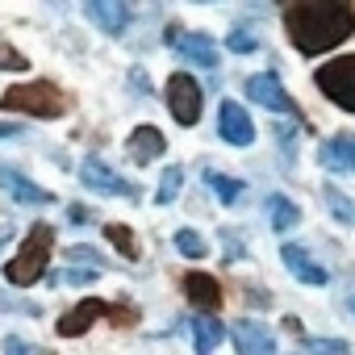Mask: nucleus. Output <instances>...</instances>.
Returning a JSON list of instances; mask_svg holds the SVG:
<instances>
[{
	"mask_svg": "<svg viewBox=\"0 0 355 355\" xmlns=\"http://www.w3.org/2000/svg\"><path fill=\"white\" fill-rule=\"evenodd\" d=\"M222 243H226V259H247V247H243V239H234L230 230L222 234Z\"/></svg>",
	"mask_w": 355,
	"mask_h": 355,
	"instance_id": "7c9ffc66",
	"label": "nucleus"
},
{
	"mask_svg": "<svg viewBox=\"0 0 355 355\" xmlns=\"http://www.w3.org/2000/svg\"><path fill=\"white\" fill-rule=\"evenodd\" d=\"M163 150H167V142H163V134H159L155 125H138V130H130V138H125V155H130L138 167L155 163Z\"/></svg>",
	"mask_w": 355,
	"mask_h": 355,
	"instance_id": "dca6fc26",
	"label": "nucleus"
},
{
	"mask_svg": "<svg viewBox=\"0 0 355 355\" xmlns=\"http://www.w3.org/2000/svg\"><path fill=\"white\" fill-rule=\"evenodd\" d=\"M84 17H88L101 34L121 38V34L130 30V21H134V9H130V5H117V0H88V5H84Z\"/></svg>",
	"mask_w": 355,
	"mask_h": 355,
	"instance_id": "9b49d317",
	"label": "nucleus"
},
{
	"mask_svg": "<svg viewBox=\"0 0 355 355\" xmlns=\"http://www.w3.org/2000/svg\"><path fill=\"white\" fill-rule=\"evenodd\" d=\"M0 109L51 121V117H63L71 109V96L59 84H51V80H30V84H13V88L0 92Z\"/></svg>",
	"mask_w": 355,
	"mask_h": 355,
	"instance_id": "f03ea898",
	"label": "nucleus"
},
{
	"mask_svg": "<svg viewBox=\"0 0 355 355\" xmlns=\"http://www.w3.org/2000/svg\"><path fill=\"white\" fill-rule=\"evenodd\" d=\"M280 263H284V268H288V276H293V280H301V284L322 288V284L330 280V272H326V268L305 251V247H297V243H284V247H280Z\"/></svg>",
	"mask_w": 355,
	"mask_h": 355,
	"instance_id": "f8f14e48",
	"label": "nucleus"
},
{
	"mask_svg": "<svg viewBox=\"0 0 355 355\" xmlns=\"http://www.w3.org/2000/svg\"><path fill=\"white\" fill-rule=\"evenodd\" d=\"M318 163L334 175H355V134L351 130H338L330 138H322L318 146Z\"/></svg>",
	"mask_w": 355,
	"mask_h": 355,
	"instance_id": "9d476101",
	"label": "nucleus"
},
{
	"mask_svg": "<svg viewBox=\"0 0 355 355\" xmlns=\"http://www.w3.org/2000/svg\"><path fill=\"white\" fill-rule=\"evenodd\" d=\"M189 330H193V351L197 355H214L218 351V343H222V322L214 318V313H201V318H193L189 322Z\"/></svg>",
	"mask_w": 355,
	"mask_h": 355,
	"instance_id": "a211bd4d",
	"label": "nucleus"
},
{
	"mask_svg": "<svg viewBox=\"0 0 355 355\" xmlns=\"http://www.w3.org/2000/svg\"><path fill=\"white\" fill-rule=\"evenodd\" d=\"M67 222H71V226H88V222H92V209H88V205H71V209H67Z\"/></svg>",
	"mask_w": 355,
	"mask_h": 355,
	"instance_id": "2f4dec72",
	"label": "nucleus"
},
{
	"mask_svg": "<svg viewBox=\"0 0 355 355\" xmlns=\"http://www.w3.org/2000/svg\"><path fill=\"white\" fill-rule=\"evenodd\" d=\"M205 184L214 189V197H218L222 205H239L243 193H247L243 180H234V175H226V171H214V167H205Z\"/></svg>",
	"mask_w": 355,
	"mask_h": 355,
	"instance_id": "6ab92c4d",
	"label": "nucleus"
},
{
	"mask_svg": "<svg viewBox=\"0 0 355 355\" xmlns=\"http://www.w3.org/2000/svg\"><path fill=\"white\" fill-rule=\"evenodd\" d=\"M101 318H113L117 326H134L138 322V309L134 305H113V301H101V297H84L80 305H71L59 322H55V330L63 334V338H80L92 322H101Z\"/></svg>",
	"mask_w": 355,
	"mask_h": 355,
	"instance_id": "20e7f679",
	"label": "nucleus"
},
{
	"mask_svg": "<svg viewBox=\"0 0 355 355\" xmlns=\"http://www.w3.org/2000/svg\"><path fill=\"white\" fill-rule=\"evenodd\" d=\"M226 51H230V55H255V51H259L255 30H251V26H234V30L226 34Z\"/></svg>",
	"mask_w": 355,
	"mask_h": 355,
	"instance_id": "393cba45",
	"label": "nucleus"
},
{
	"mask_svg": "<svg viewBox=\"0 0 355 355\" xmlns=\"http://www.w3.org/2000/svg\"><path fill=\"white\" fill-rule=\"evenodd\" d=\"M218 134L230 146H251L255 142V121H251V113L239 101H222L218 105Z\"/></svg>",
	"mask_w": 355,
	"mask_h": 355,
	"instance_id": "1a4fd4ad",
	"label": "nucleus"
},
{
	"mask_svg": "<svg viewBox=\"0 0 355 355\" xmlns=\"http://www.w3.org/2000/svg\"><path fill=\"white\" fill-rule=\"evenodd\" d=\"M0 189H5L13 201H21V205H51V201H55V193H51V189L34 184L30 175H21V171H17V167H9V163H0Z\"/></svg>",
	"mask_w": 355,
	"mask_h": 355,
	"instance_id": "ddd939ff",
	"label": "nucleus"
},
{
	"mask_svg": "<svg viewBox=\"0 0 355 355\" xmlns=\"http://www.w3.org/2000/svg\"><path fill=\"white\" fill-rule=\"evenodd\" d=\"M263 209H268V218H272V230H276V234H288V230L301 222V209H297L288 197H280V193H272Z\"/></svg>",
	"mask_w": 355,
	"mask_h": 355,
	"instance_id": "aec40b11",
	"label": "nucleus"
},
{
	"mask_svg": "<svg viewBox=\"0 0 355 355\" xmlns=\"http://www.w3.org/2000/svg\"><path fill=\"white\" fill-rule=\"evenodd\" d=\"M175 251H180V255H189V259H205L209 255V243L197 234V230H175Z\"/></svg>",
	"mask_w": 355,
	"mask_h": 355,
	"instance_id": "a878e982",
	"label": "nucleus"
},
{
	"mask_svg": "<svg viewBox=\"0 0 355 355\" xmlns=\"http://www.w3.org/2000/svg\"><path fill=\"white\" fill-rule=\"evenodd\" d=\"M284 34L301 55H326L355 34V9L347 0H301L284 9Z\"/></svg>",
	"mask_w": 355,
	"mask_h": 355,
	"instance_id": "f257e3e1",
	"label": "nucleus"
},
{
	"mask_svg": "<svg viewBox=\"0 0 355 355\" xmlns=\"http://www.w3.org/2000/svg\"><path fill=\"white\" fill-rule=\"evenodd\" d=\"M96 276H101L96 268H71V272H55L51 284H59V280H67V284H92Z\"/></svg>",
	"mask_w": 355,
	"mask_h": 355,
	"instance_id": "cd10ccee",
	"label": "nucleus"
},
{
	"mask_svg": "<svg viewBox=\"0 0 355 355\" xmlns=\"http://www.w3.org/2000/svg\"><path fill=\"white\" fill-rule=\"evenodd\" d=\"M26 134V125H17V121H0V138H21Z\"/></svg>",
	"mask_w": 355,
	"mask_h": 355,
	"instance_id": "72a5a7b5",
	"label": "nucleus"
},
{
	"mask_svg": "<svg viewBox=\"0 0 355 355\" xmlns=\"http://www.w3.org/2000/svg\"><path fill=\"white\" fill-rule=\"evenodd\" d=\"M201 105H205V88H201L189 71H175V76L167 80V109H171V117L180 121L184 130L201 121Z\"/></svg>",
	"mask_w": 355,
	"mask_h": 355,
	"instance_id": "423d86ee",
	"label": "nucleus"
},
{
	"mask_svg": "<svg viewBox=\"0 0 355 355\" xmlns=\"http://www.w3.org/2000/svg\"><path fill=\"white\" fill-rule=\"evenodd\" d=\"M347 309H351V318H355V297H347Z\"/></svg>",
	"mask_w": 355,
	"mask_h": 355,
	"instance_id": "f704fd0d",
	"label": "nucleus"
},
{
	"mask_svg": "<svg viewBox=\"0 0 355 355\" xmlns=\"http://www.w3.org/2000/svg\"><path fill=\"white\" fill-rule=\"evenodd\" d=\"M175 55H184L189 63H197V67H218V42L209 38V34H184L180 42H175Z\"/></svg>",
	"mask_w": 355,
	"mask_h": 355,
	"instance_id": "f3484780",
	"label": "nucleus"
},
{
	"mask_svg": "<svg viewBox=\"0 0 355 355\" xmlns=\"http://www.w3.org/2000/svg\"><path fill=\"white\" fill-rule=\"evenodd\" d=\"M305 355H351L347 338H313V334H297Z\"/></svg>",
	"mask_w": 355,
	"mask_h": 355,
	"instance_id": "5701e85b",
	"label": "nucleus"
},
{
	"mask_svg": "<svg viewBox=\"0 0 355 355\" xmlns=\"http://www.w3.org/2000/svg\"><path fill=\"white\" fill-rule=\"evenodd\" d=\"M130 84H134V92H138V96H146V92H150V88H146V71H142V67H134V71H130Z\"/></svg>",
	"mask_w": 355,
	"mask_h": 355,
	"instance_id": "473e14b6",
	"label": "nucleus"
},
{
	"mask_svg": "<svg viewBox=\"0 0 355 355\" xmlns=\"http://www.w3.org/2000/svg\"><path fill=\"white\" fill-rule=\"evenodd\" d=\"M55 255V226L51 222H34L30 234L21 239V251L5 263V280L17 288H30L46 276V263Z\"/></svg>",
	"mask_w": 355,
	"mask_h": 355,
	"instance_id": "7ed1b4c3",
	"label": "nucleus"
},
{
	"mask_svg": "<svg viewBox=\"0 0 355 355\" xmlns=\"http://www.w3.org/2000/svg\"><path fill=\"white\" fill-rule=\"evenodd\" d=\"M67 259H71V263H88V268L105 272V259H101V255H96L92 247H84V243H80V247H71V251H67Z\"/></svg>",
	"mask_w": 355,
	"mask_h": 355,
	"instance_id": "c85d7f7f",
	"label": "nucleus"
},
{
	"mask_svg": "<svg viewBox=\"0 0 355 355\" xmlns=\"http://www.w3.org/2000/svg\"><path fill=\"white\" fill-rule=\"evenodd\" d=\"M230 338H234V351L239 355H276V338H272V330L263 322L243 318V322H234Z\"/></svg>",
	"mask_w": 355,
	"mask_h": 355,
	"instance_id": "4468645a",
	"label": "nucleus"
},
{
	"mask_svg": "<svg viewBox=\"0 0 355 355\" xmlns=\"http://www.w3.org/2000/svg\"><path fill=\"white\" fill-rule=\"evenodd\" d=\"M5 355H42V347H34V343L21 338V334H9V338H5Z\"/></svg>",
	"mask_w": 355,
	"mask_h": 355,
	"instance_id": "c756f323",
	"label": "nucleus"
},
{
	"mask_svg": "<svg viewBox=\"0 0 355 355\" xmlns=\"http://www.w3.org/2000/svg\"><path fill=\"white\" fill-rule=\"evenodd\" d=\"M180 189H184V167H163V175H159V189H155V205H171L175 197H180Z\"/></svg>",
	"mask_w": 355,
	"mask_h": 355,
	"instance_id": "4be33fe9",
	"label": "nucleus"
},
{
	"mask_svg": "<svg viewBox=\"0 0 355 355\" xmlns=\"http://www.w3.org/2000/svg\"><path fill=\"white\" fill-rule=\"evenodd\" d=\"M313 88H318L330 105L355 113V55H338V59L322 63V67L313 71Z\"/></svg>",
	"mask_w": 355,
	"mask_h": 355,
	"instance_id": "39448f33",
	"label": "nucleus"
},
{
	"mask_svg": "<svg viewBox=\"0 0 355 355\" xmlns=\"http://www.w3.org/2000/svg\"><path fill=\"white\" fill-rule=\"evenodd\" d=\"M26 67H30V59L21 51H13V46L0 42V71H26Z\"/></svg>",
	"mask_w": 355,
	"mask_h": 355,
	"instance_id": "bb28decb",
	"label": "nucleus"
},
{
	"mask_svg": "<svg viewBox=\"0 0 355 355\" xmlns=\"http://www.w3.org/2000/svg\"><path fill=\"white\" fill-rule=\"evenodd\" d=\"M105 239H109V243H113L125 259H138V255H142V251H138V239H134V230H130V226L109 222V226H105Z\"/></svg>",
	"mask_w": 355,
	"mask_h": 355,
	"instance_id": "b1692460",
	"label": "nucleus"
},
{
	"mask_svg": "<svg viewBox=\"0 0 355 355\" xmlns=\"http://www.w3.org/2000/svg\"><path fill=\"white\" fill-rule=\"evenodd\" d=\"M247 96H251L255 105L272 109V113H293V117H301L297 105H293V96H288V88L280 84L276 71H259V76H251V80H247Z\"/></svg>",
	"mask_w": 355,
	"mask_h": 355,
	"instance_id": "6e6552de",
	"label": "nucleus"
},
{
	"mask_svg": "<svg viewBox=\"0 0 355 355\" xmlns=\"http://www.w3.org/2000/svg\"><path fill=\"white\" fill-rule=\"evenodd\" d=\"M80 180H84V189H92L101 197H130V201H138V189L125 180V175H117L101 155H88L80 163Z\"/></svg>",
	"mask_w": 355,
	"mask_h": 355,
	"instance_id": "0eeeda50",
	"label": "nucleus"
},
{
	"mask_svg": "<svg viewBox=\"0 0 355 355\" xmlns=\"http://www.w3.org/2000/svg\"><path fill=\"white\" fill-rule=\"evenodd\" d=\"M180 288H184V297H189L201 313L222 309V284H218L214 276H205V272H189V276L180 280Z\"/></svg>",
	"mask_w": 355,
	"mask_h": 355,
	"instance_id": "2eb2a0df",
	"label": "nucleus"
},
{
	"mask_svg": "<svg viewBox=\"0 0 355 355\" xmlns=\"http://www.w3.org/2000/svg\"><path fill=\"white\" fill-rule=\"evenodd\" d=\"M322 205H326V214H330L334 222H343V226L355 230V197L338 193L334 184H322Z\"/></svg>",
	"mask_w": 355,
	"mask_h": 355,
	"instance_id": "412c9836",
	"label": "nucleus"
}]
</instances>
